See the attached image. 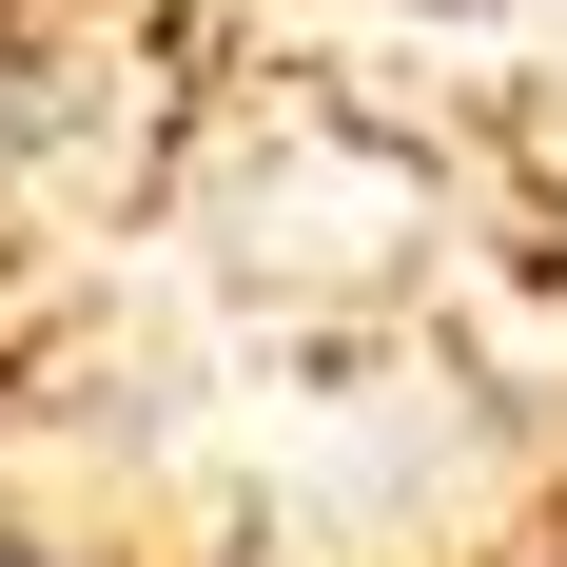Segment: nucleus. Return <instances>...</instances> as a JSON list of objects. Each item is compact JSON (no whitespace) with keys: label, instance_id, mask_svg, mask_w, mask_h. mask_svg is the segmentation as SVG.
<instances>
[{"label":"nucleus","instance_id":"1","mask_svg":"<svg viewBox=\"0 0 567 567\" xmlns=\"http://www.w3.org/2000/svg\"><path fill=\"white\" fill-rule=\"evenodd\" d=\"M0 567H79V548H40V528H0Z\"/></svg>","mask_w":567,"mask_h":567}]
</instances>
